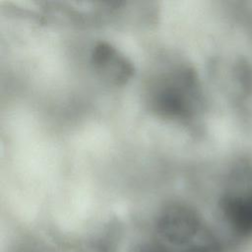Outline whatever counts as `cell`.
Here are the masks:
<instances>
[{"label": "cell", "mask_w": 252, "mask_h": 252, "mask_svg": "<svg viewBox=\"0 0 252 252\" xmlns=\"http://www.w3.org/2000/svg\"><path fill=\"white\" fill-rule=\"evenodd\" d=\"M148 96L150 108L155 113L172 120L193 118L204 105L200 79L188 66L173 68L155 79Z\"/></svg>", "instance_id": "obj_2"}, {"label": "cell", "mask_w": 252, "mask_h": 252, "mask_svg": "<svg viewBox=\"0 0 252 252\" xmlns=\"http://www.w3.org/2000/svg\"><path fill=\"white\" fill-rule=\"evenodd\" d=\"M91 63L101 79L114 86L125 85L134 75V66L128 57L105 41L97 42L93 47Z\"/></svg>", "instance_id": "obj_3"}, {"label": "cell", "mask_w": 252, "mask_h": 252, "mask_svg": "<svg viewBox=\"0 0 252 252\" xmlns=\"http://www.w3.org/2000/svg\"><path fill=\"white\" fill-rule=\"evenodd\" d=\"M217 227L232 250L252 249V151L228 163L216 200Z\"/></svg>", "instance_id": "obj_1"}]
</instances>
